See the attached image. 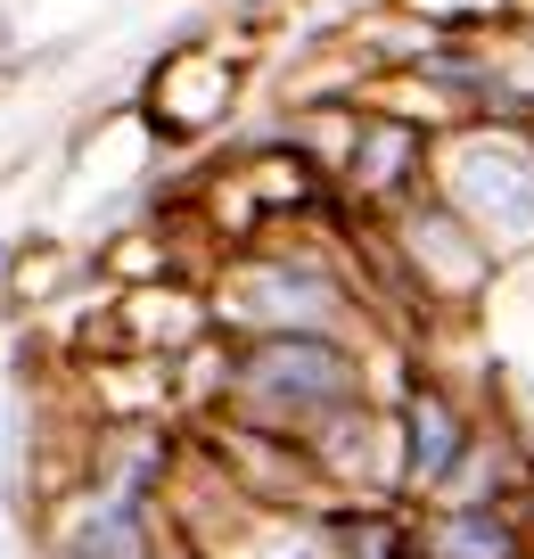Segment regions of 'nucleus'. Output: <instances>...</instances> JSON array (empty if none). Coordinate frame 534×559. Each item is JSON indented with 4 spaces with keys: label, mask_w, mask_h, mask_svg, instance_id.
<instances>
[]
</instances>
